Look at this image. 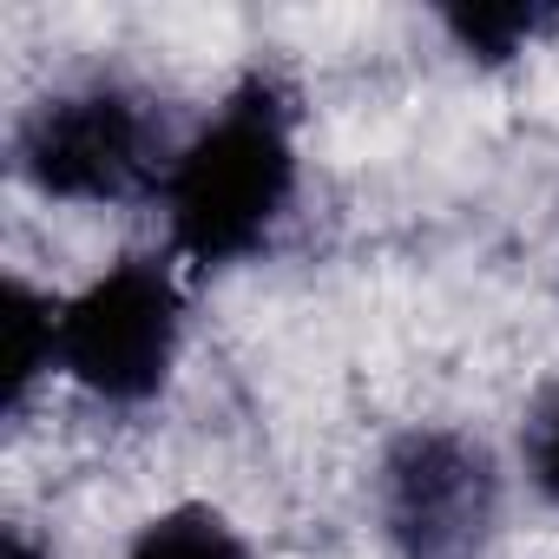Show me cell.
<instances>
[{"mask_svg": "<svg viewBox=\"0 0 559 559\" xmlns=\"http://www.w3.org/2000/svg\"><path fill=\"white\" fill-rule=\"evenodd\" d=\"M185 343V284L171 257H119L106 276L60 304L53 369L112 408H145L165 395Z\"/></svg>", "mask_w": 559, "mask_h": 559, "instance_id": "3957f363", "label": "cell"}, {"mask_svg": "<svg viewBox=\"0 0 559 559\" xmlns=\"http://www.w3.org/2000/svg\"><path fill=\"white\" fill-rule=\"evenodd\" d=\"M178 145L152 99L112 80L47 93L14 132V171L60 204H132L165 185Z\"/></svg>", "mask_w": 559, "mask_h": 559, "instance_id": "7a4b0ae2", "label": "cell"}, {"mask_svg": "<svg viewBox=\"0 0 559 559\" xmlns=\"http://www.w3.org/2000/svg\"><path fill=\"white\" fill-rule=\"evenodd\" d=\"M441 27L454 34V47L480 67H500V60H520L533 40H546L559 27V8H520V0H507V8H448Z\"/></svg>", "mask_w": 559, "mask_h": 559, "instance_id": "52a82bcc", "label": "cell"}, {"mask_svg": "<svg viewBox=\"0 0 559 559\" xmlns=\"http://www.w3.org/2000/svg\"><path fill=\"white\" fill-rule=\"evenodd\" d=\"M376 513L395 559H480L500 520V467L454 428H415L382 454Z\"/></svg>", "mask_w": 559, "mask_h": 559, "instance_id": "277c9868", "label": "cell"}, {"mask_svg": "<svg viewBox=\"0 0 559 559\" xmlns=\"http://www.w3.org/2000/svg\"><path fill=\"white\" fill-rule=\"evenodd\" d=\"M126 559H250V539H243L217 507L185 500V507L152 513V520L132 533Z\"/></svg>", "mask_w": 559, "mask_h": 559, "instance_id": "8992f818", "label": "cell"}, {"mask_svg": "<svg viewBox=\"0 0 559 559\" xmlns=\"http://www.w3.org/2000/svg\"><path fill=\"white\" fill-rule=\"evenodd\" d=\"M53 323H60V304L40 297L34 284L8 276V297H0V343H8V415H21L40 389V376H60L53 369Z\"/></svg>", "mask_w": 559, "mask_h": 559, "instance_id": "5b68a950", "label": "cell"}, {"mask_svg": "<svg viewBox=\"0 0 559 559\" xmlns=\"http://www.w3.org/2000/svg\"><path fill=\"white\" fill-rule=\"evenodd\" d=\"M171 257L191 270H230L257 257L297 204V106L270 73H243L217 112L178 145L165 185Z\"/></svg>", "mask_w": 559, "mask_h": 559, "instance_id": "6da1fadb", "label": "cell"}, {"mask_svg": "<svg viewBox=\"0 0 559 559\" xmlns=\"http://www.w3.org/2000/svg\"><path fill=\"white\" fill-rule=\"evenodd\" d=\"M520 454H526V480L559 507V382L539 395V408L526 415V435H520Z\"/></svg>", "mask_w": 559, "mask_h": 559, "instance_id": "ba28073f", "label": "cell"}, {"mask_svg": "<svg viewBox=\"0 0 559 559\" xmlns=\"http://www.w3.org/2000/svg\"><path fill=\"white\" fill-rule=\"evenodd\" d=\"M0 559H47V552H40V546H34L21 526H8V552H0Z\"/></svg>", "mask_w": 559, "mask_h": 559, "instance_id": "9c48e42d", "label": "cell"}]
</instances>
